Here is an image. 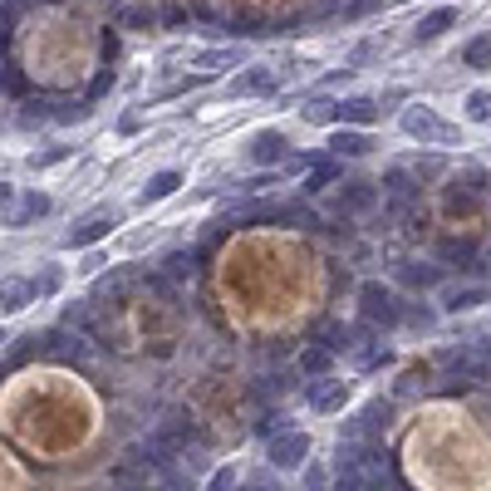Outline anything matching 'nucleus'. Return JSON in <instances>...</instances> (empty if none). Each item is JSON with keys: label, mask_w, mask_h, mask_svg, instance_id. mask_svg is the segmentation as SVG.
<instances>
[{"label": "nucleus", "mask_w": 491, "mask_h": 491, "mask_svg": "<svg viewBox=\"0 0 491 491\" xmlns=\"http://www.w3.org/2000/svg\"><path fill=\"white\" fill-rule=\"evenodd\" d=\"M0 344H5V329H0Z\"/></svg>", "instance_id": "58836bf2"}, {"label": "nucleus", "mask_w": 491, "mask_h": 491, "mask_svg": "<svg viewBox=\"0 0 491 491\" xmlns=\"http://www.w3.org/2000/svg\"><path fill=\"white\" fill-rule=\"evenodd\" d=\"M109 482H113V491H167V487H153L148 477L138 472V462H118L109 472Z\"/></svg>", "instance_id": "6e6552de"}, {"label": "nucleus", "mask_w": 491, "mask_h": 491, "mask_svg": "<svg viewBox=\"0 0 491 491\" xmlns=\"http://www.w3.org/2000/svg\"><path fill=\"white\" fill-rule=\"evenodd\" d=\"M5 202H10V187H5V182H0V206H5Z\"/></svg>", "instance_id": "4c0bfd02"}, {"label": "nucleus", "mask_w": 491, "mask_h": 491, "mask_svg": "<svg viewBox=\"0 0 491 491\" xmlns=\"http://www.w3.org/2000/svg\"><path fill=\"white\" fill-rule=\"evenodd\" d=\"M334 491H369V482H364V472H359V467H344V472H339V482H334Z\"/></svg>", "instance_id": "bb28decb"}, {"label": "nucleus", "mask_w": 491, "mask_h": 491, "mask_svg": "<svg viewBox=\"0 0 491 491\" xmlns=\"http://www.w3.org/2000/svg\"><path fill=\"white\" fill-rule=\"evenodd\" d=\"M241 65V49H206V55H197V69H232Z\"/></svg>", "instance_id": "6ab92c4d"}, {"label": "nucleus", "mask_w": 491, "mask_h": 491, "mask_svg": "<svg viewBox=\"0 0 491 491\" xmlns=\"http://www.w3.org/2000/svg\"><path fill=\"white\" fill-rule=\"evenodd\" d=\"M403 133L417 143H457V128L452 123H443L433 109H408L403 113Z\"/></svg>", "instance_id": "f257e3e1"}, {"label": "nucleus", "mask_w": 491, "mask_h": 491, "mask_svg": "<svg viewBox=\"0 0 491 491\" xmlns=\"http://www.w3.org/2000/svg\"><path fill=\"white\" fill-rule=\"evenodd\" d=\"M285 158V138L280 133H256L250 138V162H280Z\"/></svg>", "instance_id": "4468645a"}, {"label": "nucleus", "mask_w": 491, "mask_h": 491, "mask_svg": "<svg viewBox=\"0 0 491 491\" xmlns=\"http://www.w3.org/2000/svg\"><path fill=\"white\" fill-rule=\"evenodd\" d=\"M379 427H389V403H369L359 417L349 423V437L359 443V437H369V433H379Z\"/></svg>", "instance_id": "1a4fd4ad"}, {"label": "nucleus", "mask_w": 491, "mask_h": 491, "mask_svg": "<svg viewBox=\"0 0 491 491\" xmlns=\"http://www.w3.org/2000/svg\"><path fill=\"white\" fill-rule=\"evenodd\" d=\"M103 89H113V69H103V75L93 79V93H103Z\"/></svg>", "instance_id": "72a5a7b5"}, {"label": "nucleus", "mask_w": 491, "mask_h": 491, "mask_svg": "<svg viewBox=\"0 0 491 491\" xmlns=\"http://www.w3.org/2000/svg\"><path fill=\"white\" fill-rule=\"evenodd\" d=\"M45 354H49V359H69V364H79L89 349H83V339H79L75 329H49V334H45Z\"/></svg>", "instance_id": "423d86ee"}, {"label": "nucleus", "mask_w": 491, "mask_h": 491, "mask_svg": "<svg viewBox=\"0 0 491 491\" xmlns=\"http://www.w3.org/2000/svg\"><path fill=\"white\" fill-rule=\"evenodd\" d=\"M266 457H270V467H280V472H295V467L310 462V437L305 433H280V437H270Z\"/></svg>", "instance_id": "7ed1b4c3"}, {"label": "nucleus", "mask_w": 491, "mask_h": 491, "mask_svg": "<svg viewBox=\"0 0 491 491\" xmlns=\"http://www.w3.org/2000/svg\"><path fill=\"white\" fill-rule=\"evenodd\" d=\"M359 305H364V320H373V325H399V320H403V310H399V300H393V290H383L379 280L359 285Z\"/></svg>", "instance_id": "f03ea898"}, {"label": "nucleus", "mask_w": 491, "mask_h": 491, "mask_svg": "<svg viewBox=\"0 0 491 491\" xmlns=\"http://www.w3.org/2000/svg\"><path fill=\"white\" fill-rule=\"evenodd\" d=\"M276 89V75H266V69H250V75L236 79V93H270Z\"/></svg>", "instance_id": "aec40b11"}, {"label": "nucleus", "mask_w": 491, "mask_h": 491, "mask_svg": "<svg viewBox=\"0 0 491 491\" xmlns=\"http://www.w3.org/2000/svg\"><path fill=\"white\" fill-rule=\"evenodd\" d=\"M305 399H310V408H315V413H339L344 403H349V383L320 379V383H310V389H305Z\"/></svg>", "instance_id": "39448f33"}, {"label": "nucleus", "mask_w": 491, "mask_h": 491, "mask_svg": "<svg viewBox=\"0 0 491 491\" xmlns=\"http://www.w3.org/2000/svg\"><path fill=\"white\" fill-rule=\"evenodd\" d=\"M491 300V285H452L443 295V310L447 315H462V310H477V305H487Z\"/></svg>", "instance_id": "0eeeda50"}, {"label": "nucleus", "mask_w": 491, "mask_h": 491, "mask_svg": "<svg viewBox=\"0 0 491 491\" xmlns=\"http://www.w3.org/2000/svg\"><path fill=\"white\" fill-rule=\"evenodd\" d=\"M206 491H236V472H232V467L212 472V482H206Z\"/></svg>", "instance_id": "c756f323"}, {"label": "nucleus", "mask_w": 491, "mask_h": 491, "mask_svg": "<svg viewBox=\"0 0 491 491\" xmlns=\"http://www.w3.org/2000/svg\"><path fill=\"white\" fill-rule=\"evenodd\" d=\"M437 250H443V260H467V256H472V246H467V241H443Z\"/></svg>", "instance_id": "2f4dec72"}, {"label": "nucleus", "mask_w": 491, "mask_h": 491, "mask_svg": "<svg viewBox=\"0 0 491 491\" xmlns=\"http://www.w3.org/2000/svg\"><path fill=\"white\" fill-rule=\"evenodd\" d=\"M123 25H128V30H153V25H158V10H153V5H133V10H123Z\"/></svg>", "instance_id": "5701e85b"}, {"label": "nucleus", "mask_w": 491, "mask_h": 491, "mask_svg": "<svg viewBox=\"0 0 491 491\" xmlns=\"http://www.w3.org/2000/svg\"><path fill=\"white\" fill-rule=\"evenodd\" d=\"M305 118H310V123H329V118H334V103H329V99L305 103Z\"/></svg>", "instance_id": "c85d7f7f"}, {"label": "nucleus", "mask_w": 491, "mask_h": 491, "mask_svg": "<svg viewBox=\"0 0 491 491\" xmlns=\"http://www.w3.org/2000/svg\"><path fill=\"white\" fill-rule=\"evenodd\" d=\"M30 300H35V285H30V280H5V285H0V310H5V315L25 310Z\"/></svg>", "instance_id": "ddd939ff"}, {"label": "nucleus", "mask_w": 491, "mask_h": 491, "mask_svg": "<svg viewBox=\"0 0 491 491\" xmlns=\"http://www.w3.org/2000/svg\"><path fill=\"white\" fill-rule=\"evenodd\" d=\"M113 226H118V212H89V216L75 226V232L65 236V246H93V241H103Z\"/></svg>", "instance_id": "20e7f679"}, {"label": "nucleus", "mask_w": 491, "mask_h": 491, "mask_svg": "<svg viewBox=\"0 0 491 491\" xmlns=\"http://www.w3.org/2000/svg\"><path fill=\"white\" fill-rule=\"evenodd\" d=\"M467 118H472V123H487V128H491V93H487V89L467 93Z\"/></svg>", "instance_id": "412c9836"}, {"label": "nucleus", "mask_w": 491, "mask_h": 491, "mask_svg": "<svg viewBox=\"0 0 491 491\" xmlns=\"http://www.w3.org/2000/svg\"><path fill=\"white\" fill-rule=\"evenodd\" d=\"M334 118L339 123H373L379 118V103L373 99H344V103H334Z\"/></svg>", "instance_id": "9b49d317"}, {"label": "nucleus", "mask_w": 491, "mask_h": 491, "mask_svg": "<svg viewBox=\"0 0 491 491\" xmlns=\"http://www.w3.org/2000/svg\"><path fill=\"white\" fill-rule=\"evenodd\" d=\"M45 212H49V197H39V192H30V197H25V202H20V206H15V222H20V226H30V222H39V216H45Z\"/></svg>", "instance_id": "a211bd4d"}, {"label": "nucleus", "mask_w": 491, "mask_h": 491, "mask_svg": "<svg viewBox=\"0 0 491 491\" xmlns=\"http://www.w3.org/2000/svg\"><path fill=\"white\" fill-rule=\"evenodd\" d=\"M467 65H472V69H491V35H477L472 45H467Z\"/></svg>", "instance_id": "b1692460"}, {"label": "nucleus", "mask_w": 491, "mask_h": 491, "mask_svg": "<svg viewBox=\"0 0 491 491\" xmlns=\"http://www.w3.org/2000/svg\"><path fill=\"white\" fill-rule=\"evenodd\" d=\"M59 158H69V148H45V153H35V167H49V162H59Z\"/></svg>", "instance_id": "473e14b6"}, {"label": "nucleus", "mask_w": 491, "mask_h": 491, "mask_svg": "<svg viewBox=\"0 0 491 491\" xmlns=\"http://www.w3.org/2000/svg\"><path fill=\"white\" fill-rule=\"evenodd\" d=\"M339 202L349 206V212H369V206L379 202V192H373L369 182H349V187H344V192H339Z\"/></svg>", "instance_id": "dca6fc26"}, {"label": "nucleus", "mask_w": 491, "mask_h": 491, "mask_svg": "<svg viewBox=\"0 0 491 491\" xmlns=\"http://www.w3.org/2000/svg\"><path fill=\"white\" fill-rule=\"evenodd\" d=\"M383 187H389V197H393V202H408V197H413V177L403 172V167H393V172L383 177Z\"/></svg>", "instance_id": "4be33fe9"}, {"label": "nucleus", "mask_w": 491, "mask_h": 491, "mask_svg": "<svg viewBox=\"0 0 491 491\" xmlns=\"http://www.w3.org/2000/svg\"><path fill=\"white\" fill-rule=\"evenodd\" d=\"M447 369L452 373H462V379H487V369L477 359H462V354H452V359H447Z\"/></svg>", "instance_id": "a878e982"}, {"label": "nucleus", "mask_w": 491, "mask_h": 491, "mask_svg": "<svg viewBox=\"0 0 491 491\" xmlns=\"http://www.w3.org/2000/svg\"><path fill=\"white\" fill-rule=\"evenodd\" d=\"M300 369H305V373H325V369H329V349H305Z\"/></svg>", "instance_id": "cd10ccee"}, {"label": "nucleus", "mask_w": 491, "mask_h": 491, "mask_svg": "<svg viewBox=\"0 0 491 491\" xmlns=\"http://www.w3.org/2000/svg\"><path fill=\"white\" fill-rule=\"evenodd\" d=\"M399 280H403V285H413V290H433V285H443V270H437V266H417V260H403Z\"/></svg>", "instance_id": "9d476101"}, {"label": "nucleus", "mask_w": 491, "mask_h": 491, "mask_svg": "<svg viewBox=\"0 0 491 491\" xmlns=\"http://www.w3.org/2000/svg\"><path fill=\"white\" fill-rule=\"evenodd\" d=\"M329 148L339 153V158H364V153H369L373 143L364 138V133H334V138H329Z\"/></svg>", "instance_id": "f3484780"}, {"label": "nucleus", "mask_w": 491, "mask_h": 491, "mask_svg": "<svg viewBox=\"0 0 491 491\" xmlns=\"http://www.w3.org/2000/svg\"><path fill=\"white\" fill-rule=\"evenodd\" d=\"M177 187H182V172H172V167H167V172H158L148 187H143V206H148V202H162V197H172Z\"/></svg>", "instance_id": "2eb2a0df"}, {"label": "nucleus", "mask_w": 491, "mask_h": 491, "mask_svg": "<svg viewBox=\"0 0 491 491\" xmlns=\"http://www.w3.org/2000/svg\"><path fill=\"white\" fill-rule=\"evenodd\" d=\"M236 491H276V487H270L266 477H256V482H246V487H236Z\"/></svg>", "instance_id": "c9c22d12"}, {"label": "nucleus", "mask_w": 491, "mask_h": 491, "mask_svg": "<svg viewBox=\"0 0 491 491\" xmlns=\"http://www.w3.org/2000/svg\"><path fill=\"white\" fill-rule=\"evenodd\" d=\"M167 276H172V280H192V256H187V250H172V256H167Z\"/></svg>", "instance_id": "393cba45"}, {"label": "nucleus", "mask_w": 491, "mask_h": 491, "mask_svg": "<svg viewBox=\"0 0 491 491\" xmlns=\"http://www.w3.org/2000/svg\"><path fill=\"white\" fill-rule=\"evenodd\" d=\"M285 216H290V222H295V226H320V222H315V216H310V212H285Z\"/></svg>", "instance_id": "f704fd0d"}, {"label": "nucleus", "mask_w": 491, "mask_h": 491, "mask_svg": "<svg viewBox=\"0 0 491 491\" xmlns=\"http://www.w3.org/2000/svg\"><path fill=\"white\" fill-rule=\"evenodd\" d=\"M452 25H457V10H452V5H443V10H433V15L417 20L413 35H417V39H437V35H447Z\"/></svg>", "instance_id": "f8f14e48"}, {"label": "nucleus", "mask_w": 491, "mask_h": 491, "mask_svg": "<svg viewBox=\"0 0 491 491\" xmlns=\"http://www.w3.org/2000/svg\"><path fill=\"white\" fill-rule=\"evenodd\" d=\"M310 491H325V472H320V467L310 472Z\"/></svg>", "instance_id": "e433bc0d"}, {"label": "nucleus", "mask_w": 491, "mask_h": 491, "mask_svg": "<svg viewBox=\"0 0 491 491\" xmlns=\"http://www.w3.org/2000/svg\"><path fill=\"white\" fill-rule=\"evenodd\" d=\"M325 182H334V162H320V167H315V177L305 182V192H320Z\"/></svg>", "instance_id": "7c9ffc66"}]
</instances>
